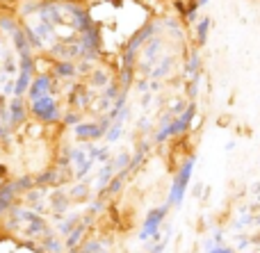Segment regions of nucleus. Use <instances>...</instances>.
<instances>
[{"mask_svg":"<svg viewBox=\"0 0 260 253\" xmlns=\"http://www.w3.org/2000/svg\"><path fill=\"white\" fill-rule=\"evenodd\" d=\"M212 253H233V251H229V249H217V251H212Z\"/></svg>","mask_w":260,"mask_h":253,"instance_id":"nucleus-1","label":"nucleus"}]
</instances>
